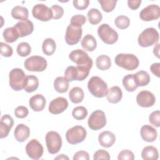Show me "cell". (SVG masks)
Masks as SVG:
<instances>
[{
    "label": "cell",
    "instance_id": "obj_1",
    "mask_svg": "<svg viewBox=\"0 0 160 160\" xmlns=\"http://www.w3.org/2000/svg\"><path fill=\"white\" fill-rule=\"evenodd\" d=\"M88 88L90 93L96 98H103L108 92L107 84L99 77L92 76L88 82Z\"/></svg>",
    "mask_w": 160,
    "mask_h": 160
},
{
    "label": "cell",
    "instance_id": "obj_2",
    "mask_svg": "<svg viewBox=\"0 0 160 160\" xmlns=\"http://www.w3.org/2000/svg\"><path fill=\"white\" fill-rule=\"evenodd\" d=\"M114 62L118 66L128 71L136 69L139 64L138 58L132 54H118L115 57Z\"/></svg>",
    "mask_w": 160,
    "mask_h": 160
},
{
    "label": "cell",
    "instance_id": "obj_3",
    "mask_svg": "<svg viewBox=\"0 0 160 160\" xmlns=\"http://www.w3.org/2000/svg\"><path fill=\"white\" fill-rule=\"evenodd\" d=\"M159 35L158 31L154 28L145 29L138 36V42L140 46L148 48L158 43Z\"/></svg>",
    "mask_w": 160,
    "mask_h": 160
},
{
    "label": "cell",
    "instance_id": "obj_4",
    "mask_svg": "<svg viewBox=\"0 0 160 160\" xmlns=\"http://www.w3.org/2000/svg\"><path fill=\"white\" fill-rule=\"evenodd\" d=\"M9 86L14 91H21L24 88L27 76L22 69L20 68L12 69L9 74Z\"/></svg>",
    "mask_w": 160,
    "mask_h": 160
},
{
    "label": "cell",
    "instance_id": "obj_5",
    "mask_svg": "<svg viewBox=\"0 0 160 160\" xmlns=\"http://www.w3.org/2000/svg\"><path fill=\"white\" fill-rule=\"evenodd\" d=\"M98 34L102 42L113 44L118 39V32L108 24H102L98 29Z\"/></svg>",
    "mask_w": 160,
    "mask_h": 160
},
{
    "label": "cell",
    "instance_id": "obj_6",
    "mask_svg": "<svg viewBox=\"0 0 160 160\" xmlns=\"http://www.w3.org/2000/svg\"><path fill=\"white\" fill-rule=\"evenodd\" d=\"M87 132L81 126H75L69 129L66 132V138L68 143L76 144L82 142L86 138Z\"/></svg>",
    "mask_w": 160,
    "mask_h": 160
},
{
    "label": "cell",
    "instance_id": "obj_7",
    "mask_svg": "<svg viewBox=\"0 0 160 160\" xmlns=\"http://www.w3.org/2000/svg\"><path fill=\"white\" fill-rule=\"evenodd\" d=\"M46 144L48 152L51 154L58 153L62 147V139L60 134L53 131L47 132L46 137Z\"/></svg>",
    "mask_w": 160,
    "mask_h": 160
},
{
    "label": "cell",
    "instance_id": "obj_8",
    "mask_svg": "<svg viewBox=\"0 0 160 160\" xmlns=\"http://www.w3.org/2000/svg\"><path fill=\"white\" fill-rule=\"evenodd\" d=\"M24 68L29 71L42 72L47 68L46 59L40 56H32L27 58L24 62Z\"/></svg>",
    "mask_w": 160,
    "mask_h": 160
},
{
    "label": "cell",
    "instance_id": "obj_9",
    "mask_svg": "<svg viewBox=\"0 0 160 160\" xmlns=\"http://www.w3.org/2000/svg\"><path fill=\"white\" fill-rule=\"evenodd\" d=\"M105 113L101 110L93 111L88 118V124L89 128L94 131H98L104 128L106 124Z\"/></svg>",
    "mask_w": 160,
    "mask_h": 160
},
{
    "label": "cell",
    "instance_id": "obj_10",
    "mask_svg": "<svg viewBox=\"0 0 160 160\" xmlns=\"http://www.w3.org/2000/svg\"><path fill=\"white\" fill-rule=\"evenodd\" d=\"M26 152L28 156L32 159H40L44 152V148L42 144L36 139H32L29 141L26 146Z\"/></svg>",
    "mask_w": 160,
    "mask_h": 160
},
{
    "label": "cell",
    "instance_id": "obj_11",
    "mask_svg": "<svg viewBox=\"0 0 160 160\" xmlns=\"http://www.w3.org/2000/svg\"><path fill=\"white\" fill-rule=\"evenodd\" d=\"M32 14L33 17L41 21H48L52 18L51 8L44 4H37L32 8Z\"/></svg>",
    "mask_w": 160,
    "mask_h": 160
},
{
    "label": "cell",
    "instance_id": "obj_12",
    "mask_svg": "<svg viewBox=\"0 0 160 160\" xmlns=\"http://www.w3.org/2000/svg\"><path fill=\"white\" fill-rule=\"evenodd\" d=\"M160 8L157 4H150L143 8L139 13V18L143 21H151L159 19Z\"/></svg>",
    "mask_w": 160,
    "mask_h": 160
},
{
    "label": "cell",
    "instance_id": "obj_13",
    "mask_svg": "<svg viewBox=\"0 0 160 160\" xmlns=\"http://www.w3.org/2000/svg\"><path fill=\"white\" fill-rule=\"evenodd\" d=\"M82 29L81 27H75L71 24L67 27L65 34L66 42L70 46L78 44L82 36Z\"/></svg>",
    "mask_w": 160,
    "mask_h": 160
},
{
    "label": "cell",
    "instance_id": "obj_14",
    "mask_svg": "<svg viewBox=\"0 0 160 160\" xmlns=\"http://www.w3.org/2000/svg\"><path fill=\"white\" fill-rule=\"evenodd\" d=\"M69 58L77 65L92 64V59L83 50L78 49L71 51L69 54Z\"/></svg>",
    "mask_w": 160,
    "mask_h": 160
},
{
    "label": "cell",
    "instance_id": "obj_15",
    "mask_svg": "<svg viewBox=\"0 0 160 160\" xmlns=\"http://www.w3.org/2000/svg\"><path fill=\"white\" fill-rule=\"evenodd\" d=\"M136 102L141 107L149 108L154 104L156 98L151 92L147 90H142L138 94Z\"/></svg>",
    "mask_w": 160,
    "mask_h": 160
},
{
    "label": "cell",
    "instance_id": "obj_16",
    "mask_svg": "<svg viewBox=\"0 0 160 160\" xmlns=\"http://www.w3.org/2000/svg\"><path fill=\"white\" fill-rule=\"evenodd\" d=\"M68 107V100L63 97H58L51 101L48 110L52 114H59L63 112Z\"/></svg>",
    "mask_w": 160,
    "mask_h": 160
},
{
    "label": "cell",
    "instance_id": "obj_17",
    "mask_svg": "<svg viewBox=\"0 0 160 160\" xmlns=\"http://www.w3.org/2000/svg\"><path fill=\"white\" fill-rule=\"evenodd\" d=\"M88 76L82 72L77 66H69L64 71V78L69 82L73 81H83Z\"/></svg>",
    "mask_w": 160,
    "mask_h": 160
},
{
    "label": "cell",
    "instance_id": "obj_18",
    "mask_svg": "<svg viewBox=\"0 0 160 160\" xmlns=\"http://www.w3.org/2000/svg\"><path fill=\"white\" fill-rule=\"evenodd\" d=\"M14 27L17 30L20 38L31 34L34 30L33 23L28 19L19 21L14 26Z\"/></svg>",
    "mask_w": 160,
    "mask_h": 160
},
{
    "label": "cell",
    "instance_id": "obj_19",
    "mask_svg": "<svg viewBox=\"0 0 160 160\" xmlns=\"http://www.w3.org/2000/svg\"><path fill=\"white\" fill-rule=\"evenodd\" d=\"M14 125V120L9 114L3 115L0 121V138L7 137Z\"/></svg>",
    "mask_w": 160,
    "mask_h": 160
},
{
    "label": "cell",
    "instance_id": "obj_20",
    "mask_svg": "<svg viewBox=\"0 0 160 160\" xmlns=\"http://www.w3.org/2000/svg\"><path fill=\"white\" fill-rule=\"evenodd\" d=\"M141 138L146 142H151L154 141L158 136V132L155 128L150 125H144L140 130Z\"/></svg>",
    "mask_w": 160,
    "mask_h": 160
},
{
    "label": "cell",
    "instance_id": "obj_21",
    "mask_svg": "<svg viewBox=\"0 0 160 160\" xmlns=\"http://www.w3.org/2000/svg\"><path fill=\"white\" fill-rule=\"evenodd\" d=\"M46 99L40 94H37L32 96L29 101V106L36 112L41 111L44 109L46 106Z\"/></svg>",
    "mask_w": 160,
    "mask_h": 160
},
{
    "label": "cell",
    "instance_id": "obj_22",
    "mask_svg": "<svg viewBox=\"0 0 160 160\" xmlns=\"http://www.w3.org/2000/svg\"><path fill=\"white\" fill-rule=\"evenodd\" d=\"M98 141L101 146L108 148L114 144L116 141V137L112 132L109 131H105L99 134Z\"/></svg>",
    "mask_w": 160,
    "mask_h": 160
},
{
    "label": "cell",
    "instance_id": "obj_23",
    "mask_svg": "<svg viewBox=\"0 0 160 160\" xmlns=\"http://www.w3.org/2000/svg\"><path fill=\"white\" fill-rule=\"evenodd\" d=\"M30 135V129L24 124H19L15 128L14 136L15 139L20 142H24Z\"/></svg>",
    "mask_w": 160,
    "mask_h": 160
},
{
    "label": "cell",
    "instance_id": "obj_24",
    "mask_svg": "<svg viewBox=\"0 0 160 160\" xmlns=\"http://www.w3.org/2000/svg\"><path fill=\"white\" fill-rule=\"evenodd\" d=\"M122 97V92L121 89L117 86L110 88L107 92L106 98L109 102L116 104L119 102Z\"/></svg>",
    "mask_w": 160,
    "mask_h": 160
},
{
    "label": "cell",
    "instance_id": "obj_25",
    "mask_svg": "<svg viewBox=\"0 0 160 160\" xmlns=\"http://www.w3.org/2000/svg\"><path fill=\"white\" fill-rule=\"evenodd\" d=\"M82 48L87 51L92 52L97 47V42L95 38L91 34H86L82 38L81 42Z\"/></svg>",
    "mask_w": 160,
    "mask_h": 160
},
{
    "label": "cell",
    "instance_id": "obj_26",
    "mask_svg": "<svg viewBox=\"0 0 160 160\" xmlns=\"http://www.w3.org/2000/svg\"><path fill=\"white\" fill-rule=\"evenodd\" d=\"M141 157L144 160H157L159 158L158 149L152 146H146L142 150Z\"/></svg>",
    "mask_w": 160,
    "mask_h": 160
},
{
    "label": "cell",
    "instance_id": "obj_27",
    "mask_svg": "<svg viewBox=\"0 0 160 160\" xmlns=\"http://www.w3.org/2000/svg\"><path fill=\"white\" fill-rule=\"evenodd\" d=\"M69 98L71 101L74 104H78L82 101L84 93L80 87H74L69 92Z\"/></svg>",
    "mask_w": 160,
    "mask_h": 160
},
{
    "label": "cell",
    "instance_id": "obj_28",
    "mask_svg": "<svg viewBox=\"0 0 160 160\" xmlns=\"http://www.w3.org/2000/svg\"><path fill=\"white\" fill-rule=\"evenodd\" d=\"M11 16L14 19L20 21L28 19L29 16L28 9L24 6H16L12 9Z\"/></svg>",
    "mask_w": 160,
    "mask_h": 160
},
{
    "label": "cell",
    "instance_id": "obj_29",
    "mask_svg": "<svg viewBox=\"0 0 160 160\" xmlns=\"http://www.w3.org/2000/svg\"><path fill=\"white\" fill-rule=\"evenodd\" d=\"M54 88L59 93H64L68 91L69 88V81L62 76L57 77L54 81Z\"/></svg>",
    "mask_w": 160,
    "mask_h": 160
},
{
    "label": "cell",
    "instance_id": "obj_30",
    "mask_svg": "<svg viewBox=\"0 0 160 160\" xmlns=\"http://www.w3.org/2000/svg\"><path fill=\"white\" fill-rule=\"evenodd\" d=\"M122 84L125 89L128 92H133L138 87L133 74L126 75L122 79Z\"/></svg>",
    "mask_w": 160,
    "mask_h": 160
},
{
    "label": "cell",
    "instance_id": "obj_31",
    "mask_svg": "<svg viewBox=\"0 0 160 160\" xmlns=\"http://www.w3.org/2000/svg\"><path fill=\"white\" fill-rule=\"evenodd\" d=\"M138 86H144L148 85L151 80L150 76L145 71H139L134 74Z\"/></svg>",
    "mask_w": 160,
    "mask_h": 160
},
{
    "label": "cell",
    "instance_id": "obj_32",
    "mask_svg": "<svg viewBox=\"0 0 160 160\" xmlns=\"http://www.w3.org/2000/svg\"><path fill=\"white\" fill-rule=\"evenodd\" d=\"M56 44L52 38H46L44 40L42 44V50L44 54L51 56L56 51Z\"/></svg>",
    "mask_w": 160,
    "mask_h": 160
},
{
    "label": "cell",
    "instance_id": "obj_33",
    "mask_svg": "<svg viewBox=\"0 0 160 160\" xmlns=\"http://www.w3.org/2000/svg\"><path fill=\"white\" fill-rule=\"evenodd\" d=\"M2 36L5 41L9 43H12L16 41L19 38V34L14 26L5 29L3 31Z\"/></svg>",
    "mask_w": 160,
    "mask_h": 160
},
{
    "label": "cell",
    "instance_id": "obj_34",
    "mask_svg": "<svg viewBox=\"0 0 160 160\" xmlns=\"http://www.w3.org/2000/svg\"><path fill=\"white\" fill-rule=\"evenodd\" d=\"M96 67L101 71L108 70L111 66V59L107 55H100L96 58Z\"/></svg>",
    "mask_w": 160,
    "mask_h": 160
},
{
    "label": "cell",
    "instance_id": "obj_35",
    "mask_svg": "<svg viewBox=\"0 0 160 160\" xmlns=\"http://www.w3.org/2000/svg\"><path fill=\"white\" fill-rule=\"evenodd\" d=\"M39 86L38 78L34 75H29L27 76L26 83L24 86V91L27 92H32L36 91Z\"/></svg>",
    "mask_w": 160,
    "mask_h": 160
},
{
    "label": "cell",
    "instance_id": "obj_36",
    "mask_svg": "<svg viewBox=\"0 0 160 160\" xmlns=\"http://www.w3.org/2000/svg\"><path fill=\"white\" fill-rule=\"evenodd\" d=\"M88 18L90 24L96 25L99 24L102 19V15L101 12L96 8H91L87 14Z\"/></svg>",
    "mask_w": 160,
    "mask_h": 160
},
{
    "label": "cell",
    "instance_id": "obj_37",
    "mask_svg": "<svg viewBox=\"0 0 160 160\" xmlns=\"http://www.w3.org/2000/svg\"><path fill=\"white\" fill-rule=\"evenodd\" d=\"M16 51L19 56L21 57H26L31 54V47L29 43L26 42H22L17 46Z\"/></svg>",
    "mask_w": 160,
    "mask_h": 160
},
{
    "label": "cell",
    "instance_id": "obj_38",
    "mask_svg": "<svg viewBox=\"0 0 160 160\" xmlns=\"http://www.w3.org/2000/svg\"><path fill=\"white\" fill-rule=\"evenodd\" d=\"M72 115L76 120H82L87 116L88 111L84 106H77L72 109Z\"/></svg>",
    "mask_w": 160,
    "mask_h": 160
},
{
    "label": "cell",
    "instance_id": "obj_39",
    "mask_svg": "<svg viewBox=\"0 0 160 160\" xmlns=\"http://www.w3.org/2000/svg\"><path fill=\"white\" fill-rule=\"evenodd\" d=\"M114 23L118 28L120 29H125L130 25V20L128 17L124 15H121L115 19Z\"/></svg>",
    "mask_w": 160,
    "mask_h": 160
},
{
    "label": "cell",
    "instance_id": "obj_40",
    "mask_svg": "<svg viewBox=\"0 0 160 160\" xmlns=\"http://www.w3.org/2000/svg\"><path fill=\"white\" fill-rule=\"evenodd\" d=\"M98 2L104 12H110L115 8L117 1L114 0H100L98 1Z\"/></svg>",
    "mask_w": 160,
    "mask_h": 160
},
{
    "label": "cell",
    "instance_id": "obj_41",
    "mask_svg": "<svg viewBox=\"0 0 160 160\" xmlns=\"http://www.w3.org/2000/svg\"><path fill=\"white\" fill-rule=\"evenodd\" d=\"M86 22V18L84 15L77 14L73 16L71 19V24L75 27H81Z\"/></svg>",
    "mask_w": 160,
    "mask_h": 160
},
{
    "label": "cell",
    "instance_id": "obj_42",
    "mask_svg": "<svg viewBox=\"0 0 160 160\" xmlns=\"http://www.w3.org/2000/svg\"><path fill=\"white\" fill-rule=\"evenodd\" d=\"M149 122L155 127L159 128L160 126V112L159 110L153 111L149 116Z\"/></svg>",
    "mask_w": 160,
    "mask_h": 160
},
{
    "label": "cell",
    "instance_id": "obj_43",
    "mask_svg": "<svg viewBox=\"0 0 160 160\" xmlns=\"http://www.w3.org/2000/svg\"><path fill=\"white\" fill-rule=\"evenodd\" d=\"M50 8L52 13V19H58L62 18L64 14V9L61 6L54 4L52 5Z\"/></svg>",
    "mask_w": 160,
    "mask_h": 160
},
{
    "label": "cell",
    "instance_id": "obj_44",
    "mask_svg": "<svg viewBox=\"0 0 160 160\" xmlns=\"http://www.w3.org/2000/svg\"><path fill=\"white\" fill-rule=\"evenodd\" d=\"M0 48H1V54L4 57H11L12 55L13 51L11 46L6 44L3 42L0 43Z\"/></svg>",
    "mask_w": 160,
    "mask_h": 160
},
{
    "label": "cell",
    "instance_id": "obj_45",
    "mask_svg": "<svg viewBox=\"0 0 160 160\" xmlns=\"http://www.w3.org/2000/svg\"><path fill=\"white\" fill-rule=\"evenodd\" d=\"M29 113L28 109L23 106H18L14 110V114L16 117L20 119L25 118L28 116Z\"/></svg>",
    "mask_w": 160,
    "mask_h": 160
},
{
    "label": "cell",
    "instance_id": "obj_46",
    "mask_svg": "<svg viewBox=\"0 0 160 160\" xmlns=\"http://www.w3.org/2000/svg\"><path fill=\"white\" fill-rule=\"evenodd\" d=\"M118 159V160H133L134 159V155L131 151L124 149L119 153Z\"/></svg>",
    "mask_w": 160,
    "mask_h": 160
},
{
    "label": "cell",
    "instance_id": "obj_47",
    "mask_svg": "<svg viewBox=\"0 0 160 160\" xmlns=\"http://www.w3.org/2000/svg\"><path fill=\"white\" fill-rule=\"evenodd\" d=\"M110 155L109 152L104 149H99L96 151L93 156V159L94 160L98 159H110Z\"/></svg>",
    "mask_w": 160,
    "mask_h": 160
},
{
    "label": "cell",
    "instance_id": "obj_48",
    "mask_svg": "<svg viewBox=\"0 0 160 160\" xmlns=\"http://www.w3.org/2000/svg\"><path fill=\"white\" fill-rule=\"evenodd\" d=\"M74 7L78 10H84L86 9L89 4V0H74L72 1Z\"/></svg>",
    "mask_w": 160,
    "mask_h": 160
},
{
    "label": "cell",
    "instance_id": "obj_49",
    "mask_svg": "<svg viewBox=\"0 0 160 160\" xmlns=\"http://www.w3.org/2000/svg\"><path fill=\"white\" fill-rule=\"evenodd\" d=\"M79 159H83V160H89V156L88 152L85 151H79L76 152L73 156V160H79Z\"/></svg>",
    "mask_w": 160,
    "mask_h": 160
},
{
    "label": "cell",
    "instance_id": "obj_50",
    "mask_svg": "<svg viewBox=\"0 0 160 160\" xmlns=\"http://www.w3.org/2000/svg\"><path fill=\"white\" fill-rule=\"evenodd\" d=\"M150 70L152 74L156 76L158 78L160 77V63L155 62L151 65Z\"/></svg>",
    "mask_w": 160,
    "mask_h": 160
},
{
    "label": "cell",
    "instance_id": "obj_51",
    "mask_svg": "<svg viewBox=\"0 0 160 160\" xmlns=\"http://www.w3.org/2000/svg\"><path fill=\"white\" fill-rule=\"evenodd\" d=\"M141 3V0H128V7L132 10H136L139 8L140 4Z\"/></svg>",
    "mask_w": 160,
    "mask_h": 160
},
{
    "label": "cell",
    "instance_id": "obj_52",
    "mask_svg": "<svg viewBox=\"0 0 160 160\" xmlns=\"http://www.w3.org/2000/svg\"><path fill=\"white\" fill-rule=\"evenodd\" d=\"M159 43H157L153 48V53L158 58H159Z\"/></svg>",
    "mask_w": 160,
    "mask_h": 160
},
{
    "label": "cell",
    "instance_id": "obj_53",
    "mask_svg": "<svg viewBox=\"0 0 160 160\" xmlns=\"http://www.w3.org/2000/svg\"><path fill=\"white\" fill-rule=\"evenodd\" d=\"M54 159H69V158L65 155V154H59L58 155L57 157H56L54 158Z\"/></svg>",
    "mask_w": 160,
    "mask_h": 160
}]
</instances>
